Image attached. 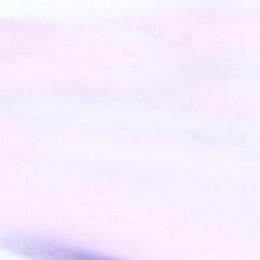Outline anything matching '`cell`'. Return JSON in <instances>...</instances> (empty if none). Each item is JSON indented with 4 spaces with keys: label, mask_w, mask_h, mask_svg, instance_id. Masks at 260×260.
<instances>
[{
    "label": "cell",
    "mask_w": 260,
    "mask_h": 260,
    "mask_svg": "<svg viewBox=\"0 0 260 260\" xmlns=\"http://www.w3.org/2000/svg\"><path fill=\"white\" fill-rule=\"evenodd\" d=\"M17 250L23 255L35 260H118L93 253L41 244H24L20 248H17Z\"/></svg>",
    "instance_id": "cell-1"
}]
</instances>
